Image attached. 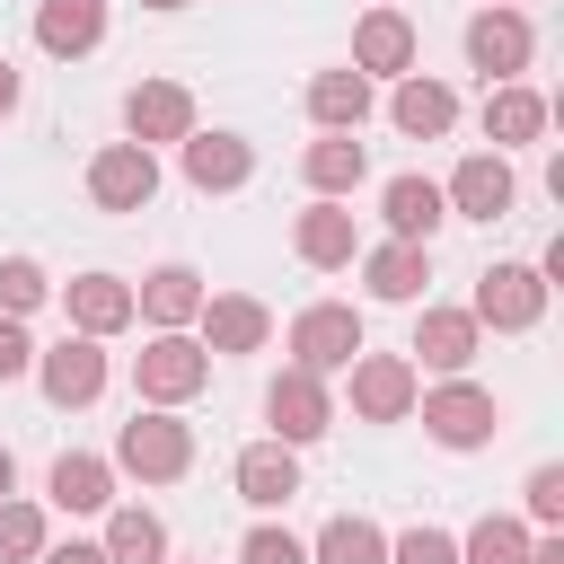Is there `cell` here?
Returning a JSON list of instances; mask_svg holds the SVG:
<instances>
[{"instance_id": "6da1fadb", "label": "cell", "mask_w": 564, "mask_h": 564, "mask_svg": "<svg viewBox=\"0 0 564 564\" xmlns=\"http://www.w3.org/2000/svg\"><path fill=\"white\" fill-rule=\"evenodd\" d=\"M115 467L141 476V485H167V476L194 467V432H185L167 405H150V414H132V423L115 432Z\"/></svg>"}, {"instance_id": "7a4b0ae2", "label": "cell", "mask_w": 564, "mask_h": 564, "mask_svg": "<svg viewBox=\"0 0 564 564\" xmlns=\"http://www.w3.org/2000/svg\"><path fill=\"white\" fill-rule=\"evenodd\" d=\"M352 352H361V317L344 300H317V308L291 317V370L326 379V370H352Z\"/></svg>"}, {"instance_id": "3957f363", "label": "cell", "mask_w": 564, "mask_h": 564, "mask_svg": "<svg viewBox=\"0 0 564 564\" xmlns=\"http://www.w3.org/2000/svg\"><path fill=\"white\" fill-rule=\"evenodd\" d=\"M132 379H141L150 405H185V397L212 379V352H203L194 335H150V344L132 352Z\"/></svg>"}, {"instance_id": "277c9868", "label": "cell", "mask_w": 564, "mask_h": 564, "mask_svg": "<svg viewBox=\"0 0 564 564\" xmlns=\"http://www.w3.org/2000/svg\"><path fill=\"white\" fill-rule=\"evenodd\" d=\"M467 317H476V326H502V335L538 326V317H546V273H538V264H494V273L476 282Z\"/></svg>"}, {"instance_id": "5b68a950", "label": "cell", "mask_w": 564, "mask_h": 564, "mask_svg": "<svg viewBox=\"0 0 564 564\" xmlns=\"http://www.w3.org/2000/svg\"><path fill=\"white\" fill-rule=\"evenodd\" d=\"M159 194V159L141 150V141H106L97 159H88V203L97 212H141Z\"/></svg>"}, {"instance_id": "8992f818", "label": "cell", "mask_w": 564, "mask_h": 564, "mask_svg": "<svg viewBox=\"0 0 564 564\" xmlns=\"http://www.w3.org/2000/svg\"><path fill=\"white\" fill-rule=\"evenodd\" d=\"M352 414L361 423H405L414 414V361L405 352H352Z\"/></svg>"}, {"instance_id": "52a82bcc", "label": "cell", "mask_w": 564, "mask_h": 564, "mask_svg": "<svg viewBox=\"0 0 564 564\" xmlns=\"http://www.w3.org/2000/svg\"><path fill=\"white\" fill-rule=\"evenodd\" d=\"M529 53H538V35H529L520 9H476V18H467V62H476L485 79L511 88V70H529Z\"/></svg>"}, {"instance_id": "ba28073f", "label": "cell", "mask_w": 564, "mask_h": 564, "mask_svg": "<svg viewBox=\"0 0 564 564\" xmlns=\"http://www.w3.org/2000/svg\"><path fill=\"white\" fill-rule=\"evenodd\" d=\"M264 414H273V441H282V449H300V441H317V432L335 423V397H326V379L282 370V379L264 388Z\"/></svg>"}, {"instance_id": "9c48e42d", "label": "cell", "mask_w": 564, "mask_h": 564, "mask_svg": "<svg viewBox=\"0 0 564 564\" xmlns=\"http://www.w3.org/2000/svg\"><path fill=\"white\" fill-rule=\"evenodd\" d=\"M423 432H432L441 449H476V441H494V397H485L476 379H449V388L423 397Z\"/></svg>"}, {"instance_id": "30bf717a", "label": "cell", "mask_w": 564, "mask_h": 564, "mask_svg": "<svg viewBox=\"0 0 564 564\" xmlns=\"http://www.w3.org/2000/svg\"><path fill=\"white\" fill-rule=\"evenodd\" d=\"M35 379H44L53 405H97V388H106V352H97V335H62L53 352H35Z\"/></svg>"}, {"instance_id": "8fae6325", "label": "cell", "mask_w": 564, "mask_h": 564, "mask_svg": "<svg viewBox=\"0 0 564 564\" xmlns=\"http://www.w3.org/2000/svg\"><path fill=\"white\" fill-rule=\"evenodd\" d=\"M123 132H132L141 150H159V141H185V132H194V97H185L176 79H141V88L123 97Z\"/></svg>"}, {"instance_id": "7c38bea8", "label": "cell", "mask_w": 564, "mask_h": 564, "mask_svg": "<svg viewBox=\"0 0 564 564\" xmlns=\"http://www.w3.org/2000/svg\"><path fill=\"white\" fill-rule=\"evenodd\" d=\"M511 167H502V150H476V159H458V176L441 185V203L458 212V220H502L511 212Z\"/></svg>"}, {"instance_id": "4fadbf2b", "label": "cell", "mask_w": 564, "mask_h": 564, "mask_svg": "<svg viewBox=\"0 0 564 564\" xmlns=\"http://www.w3.org/2000/svg\"><path fill=\"white\" fill-rule=\"evenodd\" d=\"M132 317H150L159 335H185V326L203 317V273H194V264H159V273H141Z\"/></svg>"}, {"instance_id": "5bb4252c", "label": "cell", "mask_w": 564, "mask_h": 564, "mask_svg": "<svg viewBox=\"0 0 564 564\" xmlns=\"http://www.w3.org/2000/svg\"><path fill=\"white\" fill-rule=\"evenodd\" d=\"M35 44L53 62H79L106 44V0H35Z\"/></svg>"}, {"instance_id": "9a60e30c", "label": "cell", "mask_w": 564, "mask_h": 564, "mask_svg": "<svg viewBox=\"0 0 564 564\" xmlns=\"http://www.w3.org/2000/svg\"><path fill=\"white\" fill-rule=\"evenodd\" d=\"M352 70H361V79H405V70H414V26H405L397 9H370V18L352 26Z\"/></svg>"}, {"instance_id": "2e32d148", "label": "cell", "mask_w": 564, "mask_h": 564, "mask_svg": "<svg viewBox=\"0 0 564 564\" xmlns=\"http://www.w3.org/2000/svg\"><path fill=\"white\" fill-rule=\"evenodd\" d=\"M176 150H185V185H203V194H229V185L256 176V150L238 132H185Z\"/></svg>"}, {"instance_id": "e0dca14e", "label": "cell", "mask_w": 564, "mask_h": 564, "mask_svg": "<svg viewBox=\"0 0 564 564\" xmlns=\"http://www.w3.org/2000/svg\"><path fill=\"white\" fill-rule=\"evenodd\" d=\"M291 247H300V264H317V273H335V264H352V256H361V238H352V212H344V203H308V212L291 220Z\"/></svg>"}, {"instance_id": "ac0fdd59", "label": "cell", "mask_w": 564, "mask_h": 564, "mask_svg": "<svg viewBox=\"0 0 564 564\" xmlns=\"http://www.w3.org/2000/svg\"><path fill=\"white\" fill-rule=\"evenodd\" d=\"M62 308H70V326L79 335H115V326H132V282H115V273H79V282H62Z\"/></svg>"}, {"instance_id": "d6986e66", "label": "cell", "mask_w": 564, "mask_h": 564, "mask_svg": "<svg viewBox=\"0 0 564 564\" xmlns=\"http://www.w3.org/2000/svg\"><path fill=\"white\" fill-rule=\"evenodd\" d=\"M203 352H256L264 335H273V317H264V300H247V291H220V300H203Z\"/></svg>"}, {"instance_id": "ffe728a7", "label": "cell", "mask_w": 564, "mask_h": 564, "mask_svg": "<svg viewBox=\"0 0 564 564\" xmlns=\"http://www.w3.org/2000/svg\"><path fill=\"white\" fill-rule=\"evenodd\" d=\"M379 212H388V229H397L405 247H432V229L449 220V203H441V185H432V176H388Z\"/></svg>"}, {"instance_id": "44dd1931", "label": "cell", "mask_w": 564, "mask_h": 564, "mask_svg": "<svg viewBox=\"0 0 564 564\" xmlns=\"http://www.w3.org/2000/svg\"><path fill=\"white\" fill-rule=\"evenodd\" d=\"M476 335H485V326H476L467 308H423V317H414V352H423V370H449V379L476 361Z\"/></svg>"}, {"instance_id": "7402d4cb", "label": "cell", "mask_w": 564, "mask_h": 564, "mask_svg": "<svg viewBox=\"0 0 564 564\" xmlns=\"http://www.w3.org/2000/svg\"><path fill=\"white\" fill-rule=\"evenodd\" d=\"M388 115H397V132H414V141H441V132L458 123V97H449L441 79L405 70V79H397V97H388Z\"/></svg>"}, {"instance_id": "603a6c76", "label": "cell", "mask_w": 564, "mask_h": 564, "mask_svg": "<svg viewBox=\"0 0 564 564\" xmlns=\"http://www.w3.org/2000/svg\"><path fill=\"white\" fill-rule=\"evenodd\" d=\"M361 282H370V300H423V282H432V247L388 238V247L361 256Z\"/></svg>"}, {"instance_id": "cb8c5ba5", "label": "cell", "mask_w": 564, "mask_h": 564, "mask_svg": "<svg viewBox=\"0 0 564 564\" xmlns=\"http://www.w3.org/2000/svg\"><path fill=\"white\" fill-rule=\"evenodd\" d=\"M238 494H247L256 511H282V502L300 494V458H291L282 441H256V449H238Z\"/></svg>"}, {"instance_id": "d4e9b609", "label": "cell", "mask_w": 564, "mask_h": 564, "mask_svg": "<svg viewBox=\"0 0 564 564\" xmlns=\"http://www.w3.org/2000/svg\"><path fill=\"white\" fill-rule=\"evenodd\" d=\"M44 494H53V511H106V502H115V467L88 458V449H70V458H53Z\"/></svg>"}, {"instance_id": "484cf974", "label": "cell", "mask_w": 564, "mask_h": 564, "mask_svg": "<svg viewBox=\"0 0 564 564\" xmlns=\"http://www.w3.org/2000/svg\"><path fill=\"white\" fill-rule=\"evenodd\" d=\"M308 115H317L326 132H361V123H370V79H361V70H317V79H308Z\"/></svg>"}, {"instance_id": "4316f807", "label": "cell", "mask_w": 564, "mask_h": 564, "mask_svg": "<svg viewBox=\"0 0 564 564\" xmlns=\"http://www.w3.org/2000/svg\"><path fill=\"white\" fill-rule=\"evenodd\" d=\"M546 132V97L538 88H494L485 97V141L494 150H520V141H538Z\"/></svg>"}, {"instance_id": "83f0119b", "label": "cell", "mask_w": 564, "mask_h": 564, "mask_svg": "<svg viewBox=\"0 0 564 564\" xmlns=\"http://www.w3.org/2000/svg\"><path fill=\"white\" fill-rule=\"evenodd\" d=\"M361 167H370V159H361V141H352V132H326V141H308V159H300V176L317 185V203L352 194V185H361Z\"/></svg>"}, {"instance_id": "f1b7e54d", "label": "cell", "mask_w": 564, "mask_h": 564, "mask_svg": "<svg viewBox=\"0 0 564 564\" xmlns=\"http://www.w3.org/2000/svg\"><path fill=\"white\" fill-rule=\"evenodd\" d=\"M106 564H167V529L159 511H106Z\"/></svg>"}, {"instance_id": "f546056e", "label": "cell", "mask_w": 564, "mask_h": 564, "mask_svg": "<svg viewBox=\"0 0 564 564\" xmlns=\"http://www.w3.org/2000/svg\"><path fill=\"white\" fill-rule=\"evenodd\" d=\"M317 564H388V538H379V520H361V511L326 520V529H317Z\"/></svg>"}, {"instance_id": "4dcf8cb0", "label": "cell", "mask_w": 564, "mask_h": 564, "mask_svg": "<svg viewBox=\"0 0 564 564\" xmlns=\"http://www.w3.org/2000/svg\"><path fill=\"white\" fill-rule=\"evenodd\" d=\"M529 546H538V538H529L520 520H502V511H494V520H476V529H467L458 564H529Z\"/></svg>"}, {"instance_id": "1f68e13d", "label": "cell", "mask_w": 564, "mask_h": 564, "mask_svg": "<svg viewBox=\"0 0 564 564\" xmlns=\"http://www.w3.org/2000/svg\"><path fill=\"white\" fill-rule=\"evenodd\" d=\"M44 291H53V282H44V264H35V256H0V317H26Z\"/></svg>"}, {"instance_id": "d6a6232c", "label": "cell", "mask_w": 564, "mask_h": 564, "mask_svg": "<svg viewBox=\"0 0 564 564\" xmlns=\"http://www.w3.org/2000/svg\"><path fill=\"white\" fill-rule=\"evenodd\" d=\"M44 555V511L35 502H0V564H26Z\"/></svg>"}, {"instance_id": "836d02e7", "label": "cell", "mask_w": 564, "mask_h": 564, "mask_svg": "<svg viewBox=\"0 0 564 564\" xmlns=\"http://www.w3.org/2000/svg\"><path fill=\"white\" fill-rule=\"evenodd\" d=\"M238 564H308V546H300L291 529H273V520H264V529H247V546H238Z\"/></svg>"}, {"instance_id": "e575fe53", "label": "cell", "mask_w": 564, "mask_h": 564, "mask_svg": "<svg viewBox=\"0 0 564 564\" xmlns=\"http://www.w3.org/2000/svg\"><path fill=\"white\" fill-rule=\"evenodd\" d=\"M388 564H458V538H449V529H405V538L388 546Z\"/></svg>"}, {"instance_id": "d590c367", "label": "cell", "mask_w": 564, "mask_h": 564, "mask_svg": "<svg viewBox=\"0 0 564 564\" xmlns=\"http://www.w3.org/2000/svg\"><path fill=\"white\" fill-rule=\"evenodd\" d=\"M529 520H564V467H538L529 476Z\"/></svg>"}, {"instance_id": "8d00e7d4", "label": "cell", "mask_w": 564, "mask_h": 564, "mask_svg": "<svg viewBox=\"0 0 564 564\" xmlns=\"http://www.w3.org/2000/svg\"><path fill=\"white\" fill-rule=\"evenodd\" d=\"M26 370H35V344L18 317H0V379H26Z\"/></svg>"}, {"instance_id": "74e56055", "label": "cell", "mask_w": 564, "mask_h": 564, "mask_svg": "<svg viewBox=\"0 0 564 564\" xmlns=\"http://www.w3.org/2000/svg\"><path fill=\"white\" fill-rule=\"evenodd\" d=\"M44 564H106V546H44Z\"/></svg>"}, {"instance_id": "f35d334b", "label": "cell", "mask_w": 564, "mask_h": 564, "mask_svg": "<svg viewBox=\"0 0 564 564\" xmlns=\"http://www.w3.org/2000/svg\"><path fill=\"white\" fill-rule=\"evenodd\" d=\"M529 564H564V538H546V546H529Z\"/></svg>"}, {"instance_id": "ab89813d", "label": "cell", "mask_w": 564, "mask_h": 564, "mask_svg": "<svg viewBox=\"0 0 564 564\" xmlns=\"http://www.w3.org/2000/svg\"><path fill=\"white\" fill-rule=\"evenodd\" d=\"M9 106H18V70L0 62V115H9Z\"/></svg>"}, {"instance_id": "60d3db41", "label": "cell", "mask_w": 564, "mask_h": 564, "mask_svg": "<svg viewBox=\"0 0 564 564\" xmlns=\"http://www.w3.org/2000/svg\"><path fill=\"white\" fill-rule=\"evenodd\" d=\"M9 485H18V458H9V449H0V502H9Z\"/></svg>"}, {"instance_id": "b9f144b4", "label": "cell", "mask_w": 564, "mask_h": 564, "mask_svg": "<svg viewBox=\"0 0 564 564\" xmlns=\"http://www.w3.org/2000/svg\"><path fill=\"white\" fill-rule=\"evenodd\" d=\"M141 9H185V0H141Z\"/></svg>"}, {"instance_id": "7bdbcfd3", "label": "cell", "mask_w": 564, "mask_h": 564, "mask_svg": "<svg viewBox=\"0 0 564 564\" xmlns=\"http://www.w3.org/2000/svg\"><path fill=\"white\" fill-rule=\"evenodd\" d=\"M494 9H511V0H494Z\"/></svg>"}]
</instances>
